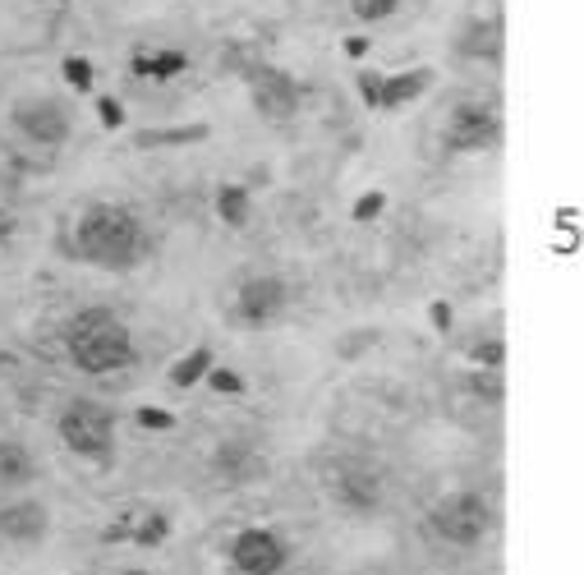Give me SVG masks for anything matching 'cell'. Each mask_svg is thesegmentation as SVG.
Returning a JSON list of instances; mask_svg holds the SVG:
<instances>
[{
	"instance_id": "obj_3",
	"label": "cell",
	"mask_w": 584,
	"mask_h": 575,
	"mask_svg": "<svg viewBox=\"0 0 584 575\" xmlns=\"http://www.w3.org/2000/svg\"><path fill=\"white\" fill-rule=\"evenodd\" d=\"M56 433H60V443L70 447L75 456H83V460H111L116 424H111V415L101 410V405H92V400H70V405L60 410Z\"/></svg>"
},
{
	"instance_id": "obj_6",
	"label": "cell",
	"mask_w": 584,
	"mask_h": 575,
	"mask_svg": "<svg viewBox=\"0 0 584 575\" xmlns=\"http://www.w3.org/2000/svg\"><path fill=\"white\" fill-rule=\"evenodd\" d=\"M433 529L446 544H478L488 534V502L478 493H452L433 506Z\"/></svg>"
},
{
	"instance_id": "obj_15",
	"label": "cell",
	"mask_w": 584,
	"mask_h": 575,
	"mask_svg": "<svg viewBox=\"0 0 584 575\" xmlns=\"http://www.w3.org/2000/svg\"><path fill=\"white\" fill-rule=\"evenodd\" d=\"M336 497L346 506H355V512H368V506H377V497H383V484L373 475H364V469H350V475L336 479Z\"/></svg>"
},
{
	"instance_id": "obj_7",
	"label": "cell",
	"mask_w": 584,
	"mask_h": 575,
	"mask_svg": "<svg viewBox=\"0 0 584 575\" xmlns=\"http://www.w3.org/2000/svg\"><path fill=\"white\" fill-rule=\"evenodd\" d=\"M245 79L263 120H290L299 111V83L286 70H277V65H249Z\"/></svg>"
},
{
	"instance_id": "obj_8",
	"label": "cell",
	"mask_w": 584,
	"mask_h": 575,
	"mask_svg": "<svg viewBox=\"0 0 584 575\" xmlns=\"http://www.w3.org/2000/svg\"><path fill=\"white\" fill-rule=\"evenodd\" d=\"M286 557H290L286 538L271 529H245V534H235V544H230V562L245 575H277L286 566Z\"/></svg>"
},
{
	"instance_id": "obj_13",
	"label": "cell",
	"mask_w": 584,
	"mask_h": 575,
	"mask_svg": "<svg viewBox=\"0 0 584 575\" xmlns=\"http://www.w3.org/2000/svg\"><path fill=\"white\" fill-rule=\"evenodd\" d=\"M0 534H10V538H42L47 534V506L42 502H19V506H6L0 512Z\"/></svg>"
},
{
	"instance_id": "obj_27",
	"label": "cell",
	"mask_w": 584,
	"mask_h": 575,
	"mask_svg": "<svg viewBox=\"0 0 584 575\" xmlns=\"http://www.w3.org/2000/svg\"><path fill=\"white\" fill-rule=\"evenodd\" d=\"M446 318H452V314H446V304H433V323L446 331Z\"/></svg>"
},
{
	"instance_id": "obj_21",
	"label": "cell",
	"mask_w": 584,
	"mask_h": 575,
	"mask_svg": "<svg viewBox=\"0 0 584 575\" xmlns=\"http://www.w3.org/2000/svg\"><path fill=\"white\" fill-rule=\"evenodd\" d=\"M469 355H474L478 368H502V355H506V350H502V341H478Z\"/></svg>"
},
{
	"instance_id": "obj_12",
	"label": "cell",
	"mask_w": 584,
	"mask_h": 575,
	"mask_svg": "<svg viewBox=\"0 0 584 575\" xmlns=\"http://www.w3.org/2000/svg\"><path fill=\"white\" fill-rule=\"evenodd\" d=\"M166 529H170V521L161 512H129L120 525L107 529V538H133V544H143V548H157Z\"/></svg>"
},
{
	"instance_id": "obj_4",
	"label": "cell",
	"mask_w": 584,
	"mask_h": 575,
	"mask_svg": "<svg viewBox=\"0 0 584 575\" xmlns=\"http://www.w3.org/2000/svg\"><path fill=\"white\" fill-rule=\"evenodd\" d=\"M10 125L23 133L28 143L60 148L65 139H70L75 116H70V107H65V101H56V97H23L19 107L10 111Z\"/></svg>"
},
{
	"instance_id": "obj_17",
	"label": "cell",
	"mask_w": 584,
	"mask_h": 575,
	"mask_svg": "<svg viewBox=\"0 0 584 575\" xmlns=\"http://www.w3.org/2000/svg\"><path fill=\"white\" fill-rule=\"evenodd\" d=\"M217 217L226 221V226H249V189L245 185H221V194H217Z\"/></svg>"
},
{
	"instance_id": "obj_10",
	"label": "cell",
	"mask_w": 584,
	"mask_h": 575,
	"mask_svg": "<svg viewBox=\"0 0 584 575\" xmlns=\"http://www.w3.org/2000/svg\"><path fill=\"white\" fill-rule=\"evenodd\" d=\"M286 281L281 277H254L235 290V318L249 323V327H267L271 318H281L286 309Z\"/></svg>"
},
{
	"instance_id": "obj_28",
	"label": "cell",
	"mask_w": 584,
	"mask_h": 575,
	"mask_svg": "<svg viewBox=\"0 0 584 575\" xmlns=\"http://www.w3.org/2000/svg\"><path fill=\"white\" fill-rule=\"evenodd\" d=\"M10 230H14V217H6V212H0V240H6Z\"/></svg>"
},
{
	"instance_id": "obj_29",
	"label": "cell",
	"mask_w": 584,
	"mask_h": 575,
	"mask_svg": "<svg viewBox=\"0 0 584 575\" xmlns=\"http://www.w3.org/2000/svg\"><path fill=\"white\" fill-rule=\"evenodd\" d=\"M125 575H148V571H125Z\"/></svg>"
},
{
	"instance_id": "obj_11",
	"label": "cell",
	"mask_w": 584,
	"mask_h": 575,
	"mask_svg": "<svg viewBox=\"0 0 584 575\" xmlns=\"http://www.w3.org/2000/svg\"><path fill=\"white\" fill-rule=\"evenodd\" d=\"M502 19L493 14V19H474V23H465V32L456 38V51L461 56H469V60H502Z\"/></svg>"
},
{
	"instance_id": "obj_9",
	"label": "cell",
	"mask_w": 584,
	"mask_h": 575,
	"mask_svg": "<svg viewBox=\"0 0 584 575\" xmlns=\"http://www.w3.org/2000/svg\"><path fill=\"white\" fill-rule=\"evenodd\" d=\"M428 83H433V70H405V75H373V70H364L359 75V92H364L368 107H377V111L405 107V101H415Z\"/></svg>"
},
{
	"instance_id": "obj_25",
	"label": "cell",
	"mask_w": 584,
	"mask_h": 575,
	"mask_svg": "<svg viewBox=\"0 0 584 575\" xmlns=\"http://www.w3.org/2000/svg\"><path fill=\"white\" fill-rule=\"evenodd\" d=\"M212 387H217V391H239V378L226 374V368H217V374H212Z\"/></svg>"
},
{
	"instance_id": "obj_19",
	"label": "cell",
	"mask_w": 584,
	"mask_h": 575,
	"mask_svg": "<svg viewBox=\"0 0 584 575\" xmlns=\"http://www.w3.org/2000/svg\"><path fill=\"white\" fill-rule=\"evenodd\" d=\"M400 10V0H350V14L359 19V23H383V19H392Z\"/></svg>"
},
{
	"instance_id": "obj_18",
	"label": "cell",
	"mask_w": 584,
	"mask_h": 575,
	"mask_svg": "<svg viewBox=\"0 0 584 575\" xmlns=\"http://www.w3.org/2000/svg\"><path fill=\"white\" fill-rule=\"evenodd\" d=\"M208 364H212V350H194V355H185L176 368H170V383H176V387H194L202 374H208Z\"/></svg>"
},
{
	"instance_id": "obj_20",
	"label": "cell",
	"mask_w": 584,
	"mask_h": 575,
	"mask_svg": "<svg viewBox=\"0 0 584 575\" xmlns=\"http://www.w3.org/2000/svg\"><path fill=\"white\" fill-rule=\"evenodd\" d=\"M65 79H70L79 92H88L92 88V65L83 56H70V60H65Z\"/></svg>"
},
{
	"instance_id": "obj_24",
	"label": "cell",
	"mask_w": 584,
	"mask_h": 575,
	"mask_svg": "<svg viewBox=\"0 0 584 575\" xmlns=\"http://www.w3.org/2000/svg\"><path fill=\"white\" fill-rule=\"evenodd\" d=\"M139 424H143V428H170L176 419H170L166 410H139Z\"/></svg>"
},
{
	"instance_id": "obj_1",
	"label": "cell",
	"mask_w": 584,
	"mask_h": 575,
	"mask_svg": "<svg viewBox=\"0 0 584 575\" xmlns=\"http://www.w3.org/2000/svg\"><path fill=\"white\" fill-rule=\"evenodd\" d=\"M75 258L107 267V272H125V267L143 262L148 254V235L143 221L133 217L120 202H92V208L75 221Z\"/></svg>"
},
{
	"instance_id": "obj_23",
	"label": "cell",
	"mask_w": 584,
	"mask_h": 575,
	"mask_svg": "<svg viewBox=\"0 0 584 575\" xmlns=\"http://www.w3.org/2000/svg\"><path fill=\"white\" fill-rule=\"evenodd\" d=\"M383 194H364L359 202H355V221H373V212H383Z\"/></svg>"
},
{
	"instance_id": "obj_5",
	"label": "cell",
	"mask_w": 584,
	"mask_h": 575,
	"mask_svg": "<svg viewBox=\"0 0 584 575\" xmlns=\"http://www.w3.org/2000/svg\"><path fill=\"white\" fill-rule=\"evenodd\" d=\"M502 143V116L488 101H461L446 116V148L452 152H488Z\"/></svg>"
},
{
	"instance_id": "obj_2",
	"label": "cell",
	"mask_w": 584,
	"mask_h": 575,
	"mask_svg": "<svg viewBox=\"0 0 584 575\" xmlns=\"http://www.w3.org/2000/svg\"><path fill=\"white\" fill-rule=\"evenodd\" d=\"M65 355L83 374H116V368H129L139 350H133V331L125 327V318L97 304V309H83L70 318V327H65Z\"/></svg>"
},
{
	"instance_id": "obj_22",
	"label": "cell",
	"mask_w": 584,
	"mask_h": 575,
	"mask_svg": "<svg viewBox=\"0 0 584 575\" xmlns=\"http://www.w3.org/2000/svg\"><path fill=\"white\" fill-rule=\"evenodd\" d=\"M469 387H474L478 396H488V400H502V383H497V368H493V378H488V374H474V378H469Z\"/></svg>"
},
{
	"instance_id": "obj_14",
	"label": "cell",
	"mask_w": 584,
	"mask_h": 575,
	"mask_svg": "<svg viewBox=\"0 0 584 575\" xmlns=\"http://www.w3.org/2000/svg\"><path fill=\"white\" fill-rule=\"evenodd\" d=\"M129 70H133V79L166 83V79H176L180 70H189V56L185 51H133L129 56Z\"/></svg>"
},
{
	"instance_id": "obj_16",
	"label": "cell",
	"mask_w": 584,
	"mask_h": 575,
	"mask_svg": "<svg viewBox=\"0 0 584 575\" xmlns=\"http://www.w3.org/2000/svg\"><path fill=\"white\" fill-rule=\"evenodd\" d=\"M32 475H38V465H32L28 447H19V443H0V479H6V484H28Z\"/></svg>"
},
{
	"instance_id": "obj_26",
	"label": "cell",
	"mask_w": 584,
	"mask_h": 575,
	"mask_svg": "<svg viewBox=\"0 0 584 575\" xmlns=\"http://www.w3.org/2000/svg\"><path fill=\"white\" fill-rule=\"evenodd\" d=\"M101 120H107V125H116V120H120V111H116V101H101Z\"/></svg>"
}]
</instances>
